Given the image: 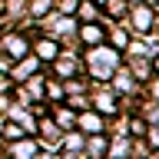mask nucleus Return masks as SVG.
<instances>
[{
	"mask_svg": "<svg viewBox=\"0 0 159 159\" xmlns=\"http://www.w3.org/2000/svg\"><path fill=\"white\" fill-rule=\"evenodd\" d=\"M83 40H86L89 47H96L99 40H103V30L99 27H83Z\"/></svg>",
	"mask_w": 159,
	"mask_h": 159,
	"instance_id": "1",
	"label": "nucleus"
},
{
	"mask_svg": "<svg viewBox=\"0 0 159 159\" xmlns=\"http://www.w3.org/2000/svg\"><path fill=\"white\" fill-rule=\"evenodd\" d=\"M83 126L86 129H99V119L96 116H83Z\"/></svg>",
	"mask_w": 159,
	"mask_h": 159,
	"instance_id": "2",
	"label": "nucleus"
},
{
	"mask_svg": "<svg viewBox=\"0 0 159 159\" xmlns=\"http://www.w3.org/2000/svg\"><path fill=\"white\" fill-rule=\"evenodd\" d=\"M156 70H159V60H156Z\"/></svg>",
	"mask_w": 159,
	"mask_h": 159,
	"instance_id": "3",
	"label": "nucleus"
}]
</instances>
